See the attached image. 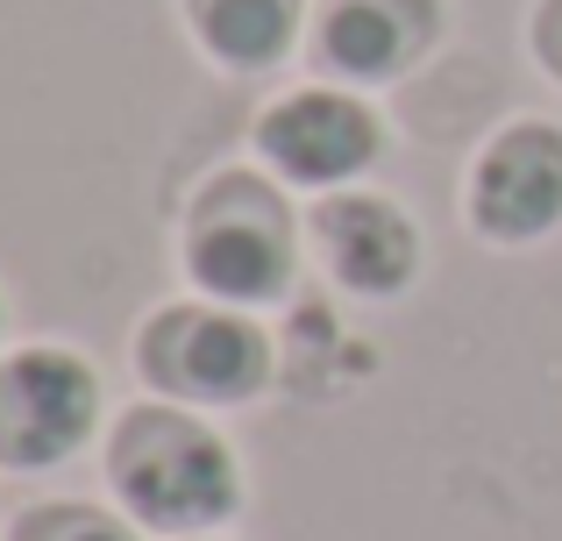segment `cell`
Here are the masks:
<instances>
[{"label": "cell", "mask_w": 562, "mask_h": 541, "mask_svg": "<svg viewBox=\"0 0 562 541\" xmlns=\"http://www.w3.org/2000/svg\"><path fill=\"white\" fill-rule=\"evenodd\" d=\"M108 477L128 514L165 534H200L243 506V471H235L228 442L179 406H136L114 428Z\"/></svg>", "instance_id": "6da1fadb"}, {"label": "cell", "mask_w": 562, "mask_h": 541, "mask_svg": "<svg viewBox=\"0 0 562 541\" xmlns=\"http://www.w3.org/2000/svg\"><path fill=\"white\" fill-rule=\"evenodd\" d=\"M186 264L228 306L278 300L292 285V222L278 207V193L257 179H214L206 200L192 207Z\"/></svg>", "instance_id": "7a4b0ae2"}, {"label": "cell", "mask_w": 562, "mask_h": 541, "mask_svg": "<svg viewBox=\"0 0 562 541\" xmlns=\"http://www.w3.org/2000/svg\"><path fill=\"white\" fill-rule=\"evenodd\" d=\"M143 377L165 399H200V406H228L263 392L271 377V342L249 314L235 306H165L143 328Z\"/></svg>", "instance_id": "3957f363"}, {"label": "cell", "mask_w": 562, "mask_h": 541, "mask_svg": "<svg viewBox=\"0 0 562 541\" xmlns=\"http://www.w3.org/2000/svg\"><path fill=\"white\" fill-rule=\"evenodd\" d=\"M100 377L71 349H22L0 363V463L8 471H50L93 435Z\"/></svg>", "instance_id": "277c9868"}, {"label": "cell", "mask_w": 562, "mask_h": 541, "mask_svg": "<svg viewBox=\"0 0 562 541\" xmlns=\"http://www.w3.org/2000/svg\"><path fill=\"white\" fill-rule=\"evenodd\" d=\"M470 214L492 243H535L562 222V128L513 122L492 136L470 179Z\"/></svg>", "instance_id": "5b68a950"}, {"label": "cell", "mask_w": 562, "mask_h": 541, "mask_svg": "<svg viewBox=\"0 0 562 541\" xmlns=\"http://www.w3.org/2000/svg\"><path fill=\"white\" fill-rule=\"evenodd\" d=\"M257 150L292 185H342L378 157V122L349 93H292L257 122Z\"/></svg>", "instance_id": "8992f818"}, {"label": "cell", "mask_w": 562, "mask_h": 541, "mask_svg": "<svg viewBox=\"0 0 562 541\" xmlns=\"http://www.w3.org/2000/svg\"><path fill=\"white\" fill-rule=\"evenodd\" d=\"M321 250H328V271L342 278L349 292H398L413 271H420V228L392 207V200L349 193L321 207Z\"/></svg>", "instance_id": "52a82bcc"}, {"label": "cell", "mask_w": 562, "mask_h": 541, "mask_svg": "<svg viewBox=\"0 0 562 541\" xmlns=\"http://www.w3.org/2000/svg\"><path fill=\"white\" fill-rule=\"evenodd\" d=\"M427 43V0H335L321 22V50L349 79H392Z\"/></svg>", "instance_id": "ba28073f"}, {"label": "cell", "mask_w": 562, "mask_h": 541, "mask_svg": "<svg viewBox=\"0 0 562 541\" xmlns=\"http://www.w3.org/2000/svg\"><path fill=\"white\" fill-rule=\"evenodd\" d=\"M192 22L200 43L221 65H278L292 50V29H300V0H192Z\"/></svg>", "instance_id": "9c48e42d"}, {"label": "cell", "mask_w": 562, "mask_h": 541, "mask_svg": "<svg viewBox=\"0 0 562 541\" xmlns=\"http://www.w3.org/2000/svg\"><path fill=\"white\" fill-rule=\"evenodd\" d=\"M14 541H136L122 520H108L100 506H36L14 528Z\"/></svg>", "instance_id": "30bf717a"}, {"label": "cell", "mask_w": 562, "mask_h": 541, "mask_svg": "<svg viewBox=\"0 0 562 541\" xmlns=\"http://www.w3.org/2000/svg\"><path fill=\"white\" fill-rule=\"evenodd\" d=\"M541 57H549V71L562 79V0L541 8Z\"/></svg>", "instance_id": "8fae6325"}]
</instances>
